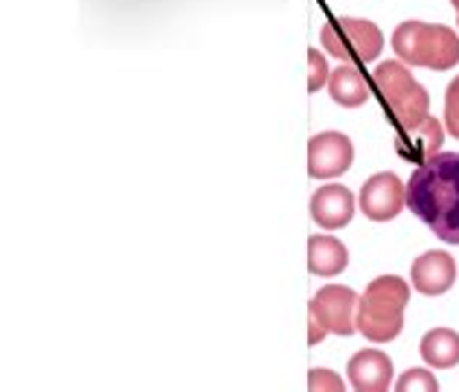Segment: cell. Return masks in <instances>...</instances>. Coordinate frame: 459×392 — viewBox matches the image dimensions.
I'll use <instances>...</instances> for the list:
<instances>
[{"label": "cell", "instance_id": "obj_7", "mask_svg": "<svg viewBox=\"0 0 459 392\" xmlns=\"http://www.w3.org/2000/svg\"><path fill=\"white\" fill-rule=\"evenodd\" d=\"M352 140L341 131H323L314 134L308 143V175L320 180H332L352 166Z\"/></svg>", "mask_w": 459, "mask_h": 392}, {"label": "cell", "instance_id": "obj_17", "mask_svg": "<svg viewBox=\"0 0 459 392\" xmlns=\"http://www.w3.org/2000/svg\"><path fill=\"white\" fill-rule=\"evenodd\" d=\"M445 128L459 140V76L448 84V93H445Z\"/></svg>", "mask_w": 459, "mask_h": 392}, {"label": "cell", "instance_id": "obj_8", "mask_svg": "<svg viewBox=\"0 0 459 392\" xmlns=\"http://www.w3.org/2000/svg\"><path fill=\"white\" fill-rule=\"evenodd\" d=\"M404 206H407V187L393 171H378L360 189V210L372 222H390Z\"/></svg>", "mask_w": 459, "mask_h": 392}, {"label": "cell", "instance_id": "obj_2", "mask_svg": "<svg viewBox=\"0 0 459 392\" xmlns=\"http://www.w3.org/2000/svg\"><path fill=\"white\" fill-rule=\"evenodd\" d=\"M410 285L398 276H378L369 282L358 302V332L372 343H390L404 328V309Z\"/></svg>", "mask_w": 459, "mask_h": 392}, {"label": "cell", "instance_id": "obj_13", "mask_svg": "<svg viewBox=\"0 0 459 392\" xmlns=\"http://www.w3.org/2000/svg\"><path fill=\"white\" fill-rule=\"evenodd\" d=\"M349 265V253L343 241L334 236H311L308 239V271L314 276H337Z\"/></svg>", "mask_w": 459, "mask_h": 392}, {"label": "cell", "instance_id": "obj_16", "mask_svg": "<svg viewBox=\"0 0 459 392\" xmlns=\"http://www.w3.org/2000/svg\"><path fill=\"white\" fill-rule=\"evenodd\" d=\"M398 392H437L439 381L437 375L428 372V370H407L395 384Z\"/></svg>", "mask_w": 459, "mask_h": 392}, {"label": "cell", "instance_id": "obj_1", "mask_svg": "<svg viewBox=\"0 0 459 392\" xmlns=\"http://www.w3.org/2000/svg\"><path fill=\"white\" fill-rule=\"evenodd\" d=\"M407 206L442 241L459 244V154H433L407 183Z\"/></svg>", "mask_w": 459, "mask_h": 392}, {"label": "cell", "instance_id": "obj_11", "mask_svg": "<svg viewBox=\"0 0 459 392\" xmlns=\"http://www.w3.org/2000/svg\"><path fill=\"white\" fill-rule=\"evenodd\" d=\"M352 215H355V198L341 183H329V187H320L311 195V218L323 230H341L352 222Z\"/></svg>", "mask_w": 459, "mask_h": 392}, {"label": "cell", "instance_id": "obj_20", "mask_svg": "<svg viewBox=\"0 0 459 392\" xmlns=\"http://www.w3.org/2000/svg\"><path fill=\"white\" fill-rule=\"evenodd\" d=\"M451 4H454V9L459 12V0H451Z\"/></svg>", "mask_w": 459, "mask_h": 392}, {"label": "cell", "instance_id": "obj_9", "mask_svg": "<svg viewBox=\"0 0 459 392\" xmlns=\"http://www.w3.org/2000/svg\"><path fill=\"white\" fill-rule=\"evenodd\" d=\"M445 140V126L437 117H428L419 126H407V128H395V152L404 157V161L413 163H425L428 157L439 154Z\"/></svg>", "mask_w": 459, "mask_h": 392}, {"label": "cell", "instance_id": "obj_10", "mask_svg": "<svg viewBox=\"0 0 459 392\" xmlns=\"http://www.w3.org/2000/svg\"><path fill=\"white\" fill-rule=\"evenodd\" d=\"M410 279H413V288L419 293H425V297H439V293L451 291V285L456 282V262L448 253L430 250L413 262Z\"/></svg>", "mask_w": 459, "mask_h": 392}, {"label": "cell", "instance_id": "obj_5", "mask_svg": "<svg viewBox=\"0 0 459 392\" xmlns=\"http://www.w3.org/2000/svg\"><path fill=\"white\" fill-rule=\"evenodd\" d=\"M358 293L346 285H325L314 293L308 305L311 317V335L308 343L317 346L325 335L349 337L358 332Z\"/></svg>", "mask_w": 459, "mask_h": 392}, {"label": "cell", "instance_id": "obj_6", "mask_svg": "<svg viewBox=\"0 0 459 392\" xmlns=\"http://www.w3.org/2000/svg\"><path fill=\"white\" fill-rule=\"evenodd\" d=\"M320 44L325 53L341 61H376L384 50V35L372 21L337 18L320 30Z\"/></svg>", "mask_w": 459, "mask_h": 392}, {"label": "cell", "instance_id": "obj_19", "mask_svg": "<svg viewBox=\"0 0 459 392\" xmlns=\"http://www.w3.org/2000/svg\"><path fill=\"white\" fill-rule=\"evenodd\" d=\"M308 389H343V381L337 375H332L329 370H311L308 375Z\"/></svg>", "mask_w": 459, "mask_h": 392}, {"label": "cell", "instance_id": "obj_18", "mask_svg": "<svg viewBox=\"0 0 459 392\" xmlns=\"http://www.w3.org/2000/svg\"><path fill=\"white\" fill-rule=\"evenodd\" d=\"M329 67H325V58L317 50H308V91L317 93L323 84H329Z\"/></svg>", "mask_w": 459, "mask_h": 392}, {"label": "cell", "instance_id": "obj_4", "mask_svg": "<svg viewBox=\"0 0 459 392\" xmlns=\"http://www.w3.org/2000/svg\"><path fill=\"white\" fill-rule=\"evenodd\" d=\"M372 82H376L384 105L390 108L395 128L419 126L430 117V96L413 79L404 61H384L372 70Z\"/></svg>", "mask_w": 459, "mask_h": 392}, {"label": "cell", "instance_id": "obj_3", "mask_svg": "<svg viewBox=\"0 0 459 392\" xmlns=\"http://www.w3.org/2000/svg\"><path fill=\"white\" fill-rule=\"evenodd\" d=\"M393 50L410 67L451 70L459 65V35L439 23L404 21L393 32Z\"/></svg>", "mask_w": 459, "mask_h": 392}, {"label": "cell", "instance_id": "obj_12", "mask_svg": "<svg viewBox=\"0 0 459 392\" xmlns=\"http://www.w3.org/2000/svg\"><path fill=\"white\" fill-rule=\"evenodd\" d=\"M346 372H349V384L358 392H384L393 384V361L378 349H364L352 354Z\"/></svg>", "mask_w": 459, "mask_h": 392}, {"label": "cell", "instance_id": "obj_14", "mask_svg": "<svg viewBox=\"0 0 459 392\" xmlns=\"http://www.w3.org/2000/svg\"><path fill=\"white\" fill-rule=\"evenodd\" d=\"M329 93H332V100L337 105L358 108V105H364L369 100V82H367V76L358 67L343 65V67L332 70V76H329Z\"/></svg>", "mask_w": 459, "mask_h": 392}, {"label": "cell", "instance_id": "obj_15", "mask_svg": "<svg viewBox=\"0 0 459 392\" xmlns=\"http://www.w3.org/2000/svg\"><path fill=\"white\" fill-rule=\"evenodd\" d=\"M421 358L433 370H451L459 363V335L454 328H433L421 337Z\"/></svg>", "mask_w": 459, "mask_h": 392}]
</instances>
